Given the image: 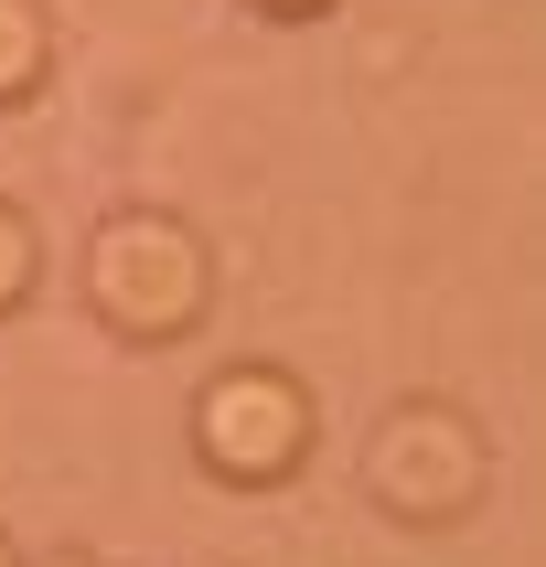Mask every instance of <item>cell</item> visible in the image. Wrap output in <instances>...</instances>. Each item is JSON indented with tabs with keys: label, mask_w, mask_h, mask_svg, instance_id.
I'll use <instances>...</instances> for the list:
<instances>
[{
	"label": "cell",
	"mask_w": 546,
	"mask_h": 567,
	"mask_svg": "<svg viewBox=\"0 0 546 567\" xmlns=\"http://www.w3.org/2000/svg\"><path fill=\"white\" fill-rule=\"evenodd\" d=\"M86 300L107 311L119 343H172V332H193V311H204V247H193V225H172V215L96 225Z\"/></svg>",
	"instance_id": "obj_1"
},
{
	"label": "cell",
	"mask_w": 546,
	"mask_h": 567,
	"mask_svg": "<svg viewBox=\"0 0 546 567\" xmlns=\"http://www.w3.org/2000/svg\"><path fill=\"white\" fill-rule=\"evenodd\" d=\"M193 450H204L225 482H279V472H300V450H311V396H300L279 364H236V375L204 385Z\"/></svg>",
	"instance_id": "obj_2"
},
{
	"label": "cell",
	"mask_w": 546,
	"mask_h": 567,
	"mask_svg": "<svg viewBox=\"0 0 546 567\" xmlns=\"http://www.w3.org/2000/svg\"><path fill=\"white\" fill-rule=\"evenodd\" d=\"M472 482H482V461H472V440H461L440 408L396 417V440L375 450V493L396 514H418V525H429V514H461V504H472Z\"/></svg>",
	"instance_id": "obj_3"
},
{
	"label": "cell",
	"mask_w": 546,
	"mask_h": 567,
	"mask_svg": "<svg viewBox=\"0 0 546 567\" xmlns=\"http://www.w3.org/2000/svg\"><path fill=\"white\" fill-rule=\"evenodd\" d=\"M32 86H43V11L0 0V107H22Z\"/></svg>",
	"instance_id": "obj_4"
},
{
	"label": "cell",
	"mask_w": 546,
	"mask_h": 567,
	"mask_svg": "<svg viewBox=\"0 0 546 567\" xmlns=\"http://www.w3.org/2000/svg\"><path fill=\"white\" fill-rule=\"evenodd\" d=\"M22 289H32V225L11 215V204H0V311H11Z\"/></svg>",
	"instance_id": "obj_5"
},
{
	"label": "cell",
	"mask_w": 546,
	"mask_h": 567,
	"mask_svg": "<svg viewBox=\"0 0 546 567\" xmlns=\"http://www.w3.org/2000/svg\"><path fill=\"white\" fill-rule=\"evenodd\" d=\"M268 11H332V0H268Z\"/></svg>",
	"instance_id": "obj_6"
},
{
	"label": "cell",
	"mask_w": 546,
	"mask_h": 567,
	"mask_svg": "<svg viewBox=\"0 0 546 567\" xmlns=\"http://www.w3.org/2000/svg\"><path fill=\"white\" fill-rule=\"evenodd\" d=\"M43 567H96V557H43Z\"/></svg>",
	"instance_id": "obj_7"
},
{
	"label": "cell",
	"mask_w": 546,
	"mask_h": 567,
	"mask_svg": "<svg viewBox=\"0 0 546 567\" xmlns=\"http://www.w3.org/2000/svg\"><path fill=\"white\" fill-rule=\"evenodd\" d=\"M0 567H11V546H0Z\"/></svg>",
	"instance_id": "obj_8"
}]
</instances>
